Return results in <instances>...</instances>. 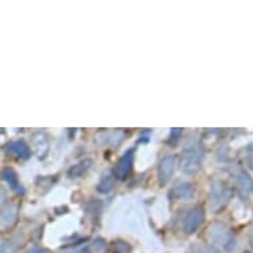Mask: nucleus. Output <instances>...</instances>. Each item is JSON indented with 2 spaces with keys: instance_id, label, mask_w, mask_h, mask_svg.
I'll return each instance as SVG.
<instances>
[{
  "instance_id": "nucleus-3",
  "label": "nucleus",
  "mask_w": 253,
  "mask_h": 253,
  "mask_svg": "<svg viewBox=\"0 0 253 253\" xmlns=\"http://www.w3.org/2000/svg\"><path fill=\"white\" fill-rule=\"evenodd\" d=\"M204 220V210L202 207H195L192 208L191 211L187 212V215L183 219V231L187 235H192L195 233L199 227L202 225Z\"/></svg>"
},
{
  "instance_id": "nucleus-13",
  "label": "nucleus",
  "mask_w": 253,
  "mask_h": 253,
  "mask_svg": "<svg viewBox=\"0 0 253 253\" xmlns=\"http://www.w3.org/2000/svg\"><path fill=\"white\" fill-rule=\"evenodd\" d=\"M237 184H239V187H240L244 192L252 191L253 182L252 179L249 178L247 174H243V172H241V174L239 175V178H237Z\"/></svg>"
},
{
  "instance_id": "nucleus-9",
  "label": "nucleus",
  "mask_w": 253,
  "mask_h": 253,
  "mask_svg": "<svg viewBox=\"0 0 253 253\" xmlns=\"http://www.w3.org/2000/svg\"><path fill=\"white\" fill-rule=\"evenodd\" d=\"M1 178L8 183V186L11 187V190L16 192V194H21V192L24 191L20 180L17 178V174L11 169V167H5L4 170L1 171Z\"/></svg>"
},
{
  "instance_id": "nucleus-7",
  "label": "nucleus",
  "mask_w": 253,
  "mask_h": 253,
  "mask_svg": "<svg viewBox=\"0 0 253 253\" xmlns=\"http://www.w3.org/2000/svg\"><path fill=\"white\" fill-rule=\"evenodd\" d=\"M5 151L9 155L17 158V159H28L31 157V149H29V146L24 141H21V139L8 143V145L5 146Z\"/></svg>"
},
{
  "instance_id": "nucleus-10",
  "label": "nucleus",
  "mask_w": 253,
  "mask_h": 253,
  "mask_svg": "<svg viewBox=\"0 0 253 253\" xmlns=\"http://www.w3.org/2000/svg\"><path fill=\"white\" fill-rule=\"evenodd\" d=\"M170 195L174 199H180V200H188L191 199L194 196V187L190 183H180L178 186H175L171 190Z\"/></svg>"
},
{
  "instance_id": "nucleus-21",
  "label": "nucleus",
  "mask_w": 253,
  "mask_h": 253,
  "mask_svg": "<svg viewBox=\"0 0 253 253\" xmlns=\"http://www.w3.org/2000/svg\"><path fill=\"white\" fill-rule=\"evenodd\" d=\"M104 243H102V240H97L94 244H93V248L96 249V251H102L104 249Z\"/></svg>"
},
{
  "instance_id": "nucleus-1",
  "label": "nucleus",
  "mask_w": 253,
  "mask_h": 253,
  "mask_svg": "<svg viewBox=\"0 0 253 253\" xmlns=\"http://www.w3.org/2000/svg\"><path fill=\"white\" fill-rule=\"evenodd\" d=\"M204 150L200 146H192L184 150L180 161L182 171L187 175L196 174L203 165Z\"/></svg>"
},
{
  "instance_id": "nucleus-17",
  "label": "nucleus",
  "mask_w": 253,
  "mask_h": 253,
  "mask_svg": "<svg viewBox=\"0 0 253 253\" xmlns=\"http://www.w3.org/2000/svg\"><path fill=\"white\" fill-rule=\"evenodd\" d=\"M5 202H7V192L3 188H0V208H3Z\"/></svg>"
},
{
  "instance_id": "nucleus-20",
  "label": "nucleus",
  "mask_w": 253,
  "mask_h": 253,
  "mask_svg": "<svg viewBox=\"0 0 253 253\" xmlns=\"http://www.w3.org/2000/svg\"><path fill=\"white\" fill-rule=\"evenodd\" d=\"M25 253H49L46 249H42V248H31L28 249Z\"/></svg>"
},
{
  "instance_id": "nucleus-12",
  "label": "nucleus",
  "mask_w": 253,
  "mask_h": 253,
  "mask_svg": "<svg viewBox=\"0 0 253 253\" xmlns=\"http://www.w3.org/2000/svg\"><path fill=\"white\" fill-rule=\"evenodd\" d=\"M114 182H116L114 175L112 174L104 175V176L101 178L98 186H97V190H98L100 192H102V194H106V192L110 191L113 187H114Z\"/></svg>"
},
{
  "instance_id": "nucleus-11",
  "label": "nucleus",
  "mask_w": 253,
  "mask_h": 253,
  "mask_svg": "<svg viewBox=\"0 0 253 253\" xmlns=\"http://www.w3.org/2000/svg\"><path fill=\"white\" fill-rule=\"evenodd\" d=\"M229 199V191L220 184H215L211 191V206L219 207Z\"/></svg>"
},
{
  "instance_id": "nucleus-6",
  "label": "nucleus",
  "mask_w": 253,
  "mask_h": 253,
  "mask_svg": "<svg viewBox=\"0 0 253 253\" xmlns=\"http://www.w3.org/2000/svg\"><path fill=\"white\" fill-rule=\"evenodd\" d=\"M175 169H176V161L172 154H167L162 158L158 166V179L161 184H166L170 178L174 175Z\"/></svg>"
},
{
  "instance_id": "nucleus-15",
  "label": "nucleus",
  "mask_w": 253,
  "mask_h": 253,
  "mask_svg": "<svg viewBox=\"0 0 253 253\" xmlns=\"http://www.w3.org/2000/svg\"><path fill=\"white\" fill-rule=\"evenodd\" d=\"M113 248H114V251H113L114 253H130V251H131L130 245L124 243V241H117V243H114Z\"/></svg>"
},
{
  "instance_id": "nucleus-5",
  "label": "nucleus",
  "mask_w": 253,
  "mask_h": 253,
  "mask_svg": "<svg viewBox=\"0 0 253 253\" xmlns=\"http://www.w3.org/2000/svg\"><path fill=\"white\" fill-rule=\"evenodd\" d=\"M19 216V204H9L0 211V233L8 232L16 224Z\"/></svg>"
},
{
  "instance_id": "nucleus-2",
  "label": "nucleus",
  "mask_w": 253,
  "mask_h": 253,
  "mask_svg": "<svg viewBox=\"0 0 253 253\" xmlns=\"http://www.w3.org/2000/svg\"><path fill=\"white\" fill-rule=\"evenodd\" d=\"M210 237H211V240L213 243L221 245L227 251H231L235 247V239L229 233L228 228L225 225L220 224V223H215L213 225H211Z\"/></svg>"
},
{
  "instance_id": "nucleus-16",
  "label": "nucleus",
  "mask_w": 253,
  "mask_h": 253,
  "mask_svg": "<svg viewBox=\"0 0 253 253\" xmlns=\"http://www.w3.org/2000/svg\"><path fill=\"white\" fill-rule=\"evenodd\" d=\"M248 166L251 167V170H253V145L248 147Z\"/></svg>"
},
{
  "instance_id": "nucleus-4",
  "label": "nucleus",
  "mask_w": 253,
  "mask_h": 253,
  "mask_svg": "<svg viewBox=\"0 0 253 253\" xmlns=\"http://www.w3.org/2000/svg\"><path fill=\"white\" fill-rule=\"evenodd\" d=\"M133 162L134 149H130L117 162L116 167H114V178L118 179V180H125V179L127 178L130 172H131V170H133Z\"/></svg>"
},
{
  "instance_id": "nucleus-8",
  "label": "nucleus",
  "mask_w": 253,
  "mask_h": 253,
  "mask_svg": "<svg viewBox=\"0 0 253 253\" xmlns=\"http://www.w3.org/2000/svg\"><path fill=\"white\" fill-rule=\"evenodd\" d=\"M32 146L39 158H44L49 150V141L45 133H36L32 137Z\"/></svg>"
},
{
  "instance_id": "nucleus-14",
  "label": "nucleus",
  "mask_w": 253,
  "mask_h": 253,
  "mask_svg": "<svg viewBox=\"0 0 253 253\" xmlns=\"http://www.w3.org/2000/svg\"><path fill=\"white\" fill-rule=\"evenodd\" d=\"M89 165H90V162L89 161H86V162H81L80 165H77V166H73V169H72L71 171H69V175H81L83 172H85V171L89 169Z\"/></svg>"
},
{
  "instance_id": "nucleus-18",
  "label": "nucleus",
  "mask_w": 253,
  "mask_h": 253,
  "mask_svg": "<svg viewBox=\"0 0 253 253\" xmlns=\"http://www.w3.org/2000/svg\"><path fill=\"white\" fill-rule=\"evenodd\" d=\"M0 253H13L12 248L5 243H0Z\"/></svg>"
},
{
  "instance_id": "nucleus-19",
  "label": "nucleus",
  "mask_w": 253,
  "mask_h": 253,
  "mask_svg": "<svg viewBox=\"0 0 253 253\" xmlns=\"http://www.w3.org/2000/svg\"><path fill=\"white\" fill-rule=\"evenodd\" d=\"M180 134H182V129H172L171 130V139L178 141L179 138H180Z\"/></svg>"
}]
</instances>
